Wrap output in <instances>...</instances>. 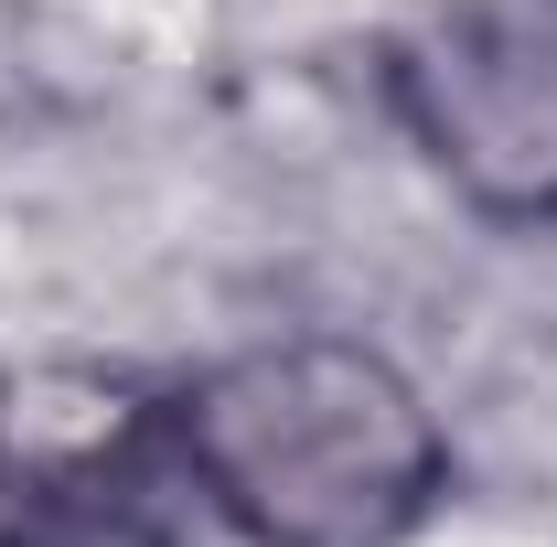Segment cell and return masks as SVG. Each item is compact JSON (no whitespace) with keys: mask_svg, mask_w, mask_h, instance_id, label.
<instances>
[{"mask_svg":"<svg viewBox=\"0 0 557 547\" xmlns=\"http://www.w3.org/2000/svg\"><path fill=\"white\" fill-rule=\"evenodd\" d=\"M161 473L236 547H408L450 505V429L386 343L300 323L172 376Z\"/></svg>","mask_w":557,"mask_h":547,"instance_id":"1","label":"cell"},{"mask_svg":"<svg viewBox=\"0 0 557 547\" xmlns=\"http://www.w3.org/2000/svg\"><path fill=\"white\" fill-rule=\"evenodd\" d=\"M375 97L418 172L504 236H557V0H440L386 33Z\"/></svg>","mask_w":557,"mask_h":547,"instance_id":"2","label":"cell"},{"mask_svg":"<svg viewBox=\"0 0 557 547\" xmlns=\"http://www.w3.org/2000/svg\"><path fill=\"white\" fill-rule=\"evenodd\" d=\"M161 398L119 365H22L0 376V494L11 505H129L161 473Z\"/></svg>","mask_w":557,"mask_h":547,"instance_id":"3","label":"cell"},{"mask_svg":"<svg viewBox=\"0 0 557 547\" xmlns=\"http://www.w3.org/2000/svg\"><path fill=\"white\" fill-rule=\"evenodd\" d=\"M0 547H150L129 505H11Z\"/></svg>","mask_w":557,"mask_h":547,"instance_id":"4","label":"cell"}]
</instances>
